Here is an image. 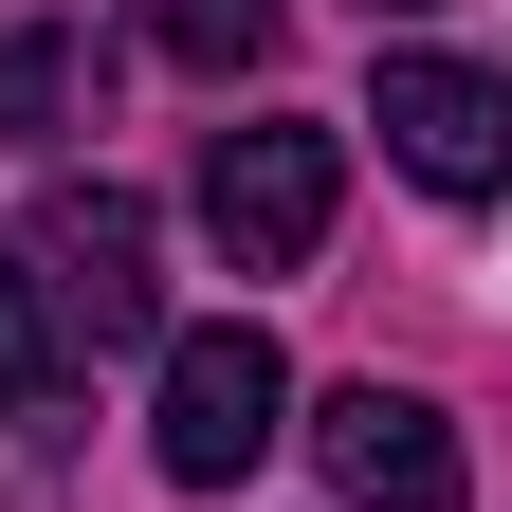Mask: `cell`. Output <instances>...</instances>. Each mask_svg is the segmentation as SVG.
<instances>
[{"label": "cell", "instance_id": "obj_1", "mask_svg": "<svg viewBox=\"0 0 512 512\" xmlns=\"http://www.w3.org/2000/svg\"><path fill=\"white\" fill-rule=\"evenodd\" d=\"M293 439V366H275V330L256 311H220V330H165V403H147V458L183 476V494H238L256 458Z\"/></svg>", "mask_w": 512, "mask_h": 512}, {"label": "cell", "instance_id": "obj_4", "mask_svg": "<svg viewBox=\"0 0 512 512\" xmlns=\"http://www.w3.org/2000/svg\"><path fill=\"white\" fill-rule=\"evenodd\" d=\"M366 128H384V165L421 202H494L512 183V74H476V55H384Z\"/></svg>", "mask_w": 512, "mask_h": 512}, {"label": "cell", "instance_id": "obj_5", "mask_svg": "<svg viewBox=\"0 0 512 512\" xmlns=\"http://www.w3.org/2000/svg\"><path fill=\"white\" fill-rule=\"evenodd\" d=\"M311 458H330V494L348 512H476V458H458V421L421 403V384H330L311 403Z\"/></svg>", "mask_w": 512, "mask_h": 512}, {"label": "cell", "instance_id": "obj_2", "mask_svg": "<svg viewBox=\"0 0 512 512\" xmlns=\"http://www.w3.org/2000/svg\"><path fill=\"white\" fill-rule=\"evenodd\" d=\"M330 202H348V147H330V128H293V110H256V128L202 147V238L238 256V275H311Z\"/></svg>", "mask_w": 512, "mask_h": 512}, {"label": "cell", "instance_id": "obj_9", "mask_svg": "<svg viewBox=\"0 0 512 512\" xmlns=\"http://www.w3.org/2000/svg\"><path fill=\"white\" fill-rule=\"evenodd\" d=\"M384 19H421V0H384Z\"/></svg>", "mask_w": 512, "mask_h": 512}, {"label": "cell", "instance_id": "obj_8", "mask_svg": "<svg viewBox=\"0 0 512 512\" xmlns=\"http://www.w3.org/2000/svg\"><path fill=\"white\" fill-rule=\"evenodd\" d=\"M165 74H275V0H147Z\"/></svg>", "mask_w": 512, "mask_h": 512}, {"label": "cell", "instance_id": "obj_7", "mask_svg": "<svg viewBox=\"0 0 512 512\" xmlns=\"http://www.w3.org/2000/svg\"><path fill=\"white\" fill-rule=\"evenodd\" d=\"M92 128V19H19L0 37V147H74Z\"/></svg>", "mask_w": 512, "mask_h": 512}, {"label": "cell", "instance_id": "obj_3", "mask_svg": "<svg viewBox=\"0 0 512 512\" xmlns=\"http://www.w3.org/2000/svg\"><path fill=\"white\" fill-rule=\"evenodd\" d=\"M19 256L55 275V311H74V348H147L165 330V238L128 183H55V202L19 220Z\"/></svg>", "mask_w": 512, "mask_h": 512}, {"label": "cell", "instance_id": "obj_6", "mask_svg": "<svg viewBox=\"0 0 512 512\" xmlns=\"http://www.w3.org/2000/svg\"><path fill=\"white\" fill-rule=\"evenodd\" d=\"M74 403H92V348H74V311H55V275L19 256V220H0V421L74 439Z\"/></svg>", "mask_w": 512, "mask_h": 512}]
</instances>
